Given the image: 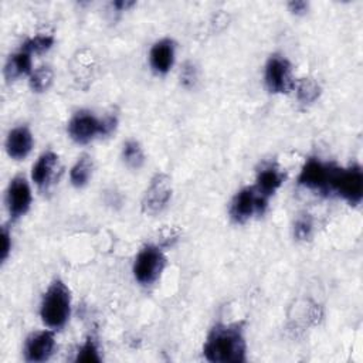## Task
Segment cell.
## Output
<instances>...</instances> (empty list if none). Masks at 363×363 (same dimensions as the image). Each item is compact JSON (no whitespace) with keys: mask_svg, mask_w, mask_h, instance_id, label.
<instances>
[{"mask_svg":"<svg viewBox=\"0 0 363 363\" xmlns=\"http://www.w3.org/2000/svg\"><path fill=\"white\" fill-rule=\"evenodd\" d=\"M329 191H336L345 200H347L352 206L360 203L363 197V172L359 166L353 164L347 169H342L335 166L332 176Z\"/></svg>","mask_w":363,"mask_h":363,"instance_id":"3957f363","label":"cell"},{"mask_svg":"<svg viewBox=\"0 0 363 363\" xmlns=\"http://www.w3.org/2000/svg\"><path fill=\"white\" fill-rule=\"evenodd\" d=\"M116 128V118L106 116L102 119V135H109Z\"/></svg>","mask_w":363,"mask_h":363,"instance_id":"83f0119b","label":"cell"},{"mask_svg":"<svg viewBox=\"0 0 363 363\" xmlns=\"http://www.w3.org/2000/svg\"><path fill=\"white\" fill-rule=\"evenodd\" d=\"M312 233V220L309 214H302L296 218L294 225V234L298 240H306Z\"/></svg>","mask_w":363,"mask_h":363,"instance_id":"603a6c76","label":"cell"},{"mask_svg":"<svg viewBox=\"0 0 363 363\" xmlns=\"http://www.w3.org/2000/svg\"><path fill=\"white\" fill-rule=\"evenodd\" d=\"M196 81H197V69L193 62L186 61L183 64V68L180 72V82L184 88H191V86H194Z\"/></svg>","mask_w":363,"mask_h":363,"instance_id":"cb8c5ba5","label":"cell"},{"mask_svg":"<svg viewBox=\"0 0 363 363\" xmlns=\"http://www.w3.org/2000/svg\"><path fill=\"white\" fill-rule=\"evenodd\" d=\"M284 180L285 173L275 163H265L257 173L254 187L261 196L269 199L279 189Z\"/></svg>","mask_w":363,"mask_h":363,"instance_id":"7c38bea8","label":"cell"},{"mask_svg":"<svg viewBox=\"0 0 363 363\" xmlns=\"http://www.w3.org/2000/svg\"><path fill=\"white\" fill-rule=\"evenodd\" d=\"M68 133L75 142L86 143L95 135H102V119L89 111H79L68 122Z\"/></svg>","mask_w":363,"mask_h":363,"instance_id":"30bf717a","label":"cell"},{"mask_svg":"<svg viewBox=\"0 0 363 363\" xmlns=\"http://www.w3.org/2000/svg\"><path fill=\"white\" fill-rule=\"evenodd\" d=\"M122 157H123L125 163L132 169H139L145 162L143 150H142L139 142H136V140H128L123 143Z\"/></svg>","mask_w":363,"mask_h":363,"instance_id":"d6986e66","label":"cell"},{"mask_svg":"<svg viewBox=\"0 0 363 363\" xmlns=\"http://www.w3.org/2000/svg\"><path fill=\"white\" fill-rule=\"evenodd\" d=\"M320 94V86L313 78H302L296 84V96L303 104H312Z\"/></svg>","mask_w":363,"mask_h":363,"instance_id":"ac0fdd59","label":"cell"},{"mask_svg":"<svg viewBox=\"0 0 363 363\" xmlns=\"http://www.w3.org/2000/svg\"><path fill=\"white\" fill-rule=\"evenodd\" d=\"M10 250H11V235L7 227H3L1 228V255H0L3 262L7 259Z\"/></svg>","mask_w":363,"mask_h":363,"instance_id":"d4e9b609","label":"cell"},{"mask_svg":"<svg viewBox=\"0 0 363 363\" xmlns=\"http://www.w3.org/2000/svg\"><path fill=\"white\" fill-rule=\"evenodd\" d=\"M75 362H84V363H92V362H101V356L98 352V346L92 337H88L85 343L79 347Z\"/></svg>","mask_w":363,"mask_h":363,"instance_id":"7402d4cb","label":"cell"},{"mask_svg":"<svg viewBox=\"0 0 363 363\" xmlns=\"http://www.w3.org/2000/svg\"><path fill=\"white\" fill-rule=\"evenodd\" d=\"M9 214L13 220L24 216L31 204V190L24 176L18 174L10 180L6 193Z\"/></svg>","mask_w":363,"mask_h":363,"instance_id":"9c48e42d","label":"cell"},{"mask_svg":"<svg viewBox=\"0 0 363 363\" xmlns=\"http://www.w3.org/2000/svg\"><path fill=\"white\" fill-rule=\"evenodd\" d=\"M58 164V155L54 152L43 153L33 166L31 179L38 187H47L55 176V169Z\"/></svg>","mask_w":363,"mask_h":363,"instance_id":"9a60e30c","label":"cell"},{"mask_svg":"<svg viewBox=\"0 0 363 363\" xmlns=\"http://www.w3.org/2000/svg\"><path fill=\"white\" fill-rule=\"evenodd\" d=\"M54 79V72L50 67H40L30 75V86L35 92H43L50 88Z\"/></svg>","mask_w":363,"mask_h":363,"instance_id":"ffe728a7","label":"cell"},{"mask_svg":"<svg viewBox=\"0 0 363 363\" xmlns=\"http://www.w3.org/2000/svg\"><path fill=\"white\" fill-rule=\"evenodd\" d=\"M54 44V37L50 34H38L35 37L28 38L21 48L27 50L28 52H44Z\"/></svg>","mask_w":363,"mask_h":363,"instance_id":"44dd1931","label":"cell"},{"mask_svg":"<svg viewBox=\"0 0 363 363\" xmlns=\"http://www.w3.org/2000/svg\"><path fill=\"white\" fill-rule=\"evenodd\" d=\"M179 230L173 228V227H166L162 230V242L163 245H172L177 237H179Z\"/></svg>","mask_w":363,"mask_h":363,"instance_id":"484cf974","label":"cell"},{"mask_svg":"<svg viewBox=\"0 0 363 363\" xmlns=\"http://www.w3.org/2000/svg\"><path fill=\"white\" fill-rule=\"evenodd\" d=\"M33 147V135L24 125L11 129L6 139L7 155L16 160L24 159Z\"/></svg>","mask_w":363,"mask_h":363,"instance_id":"4fadbf2b","label":"cell"},{"mask_svg":"<svg viewBox=\"0 0 363 363\" xmlns=\"http://www.w3.org/2000/svg\"><path fill=\"white\" fill-rule=\"evenodd\" d=\"M71 312V294L67 285L57 279L45 291L41 302L40 315L43 322L52 329L62 328Z\"/></svg>","mask_w":363,"mask_h":363,"instance_id":"7a4b0ae2","label":"cell"},{"mask_svg":"<svg viewBox=\"0 0 363 363\" xmlns=\"http://www.w3.org/2000/svg\"><path fill=\"white\" fill-rule=\"evenodd\" d=\"M55 347L54 332L40 330L31 333L24 345V357L27 362L38 363L47 360Z\"/></svg>","mask_w":363,"mask_h":363,"instance_id":"8fae6325","label":"cell"},{"mask_svg":"<svg viewBox=\"0 0 363 363\" xmlns=\"http://www.w3.org/2000/svg\"><path fill=\"white\" fill-rule=\"evenodd\" d=\"M91 173H92V159L88 155H82L69 172L71 183L75 187H82L89 180Z\"/></svg>","mask_w":363,"mask_h":363,"instance_id":"e0dca14e","label":"cell"},{"mask_svg":"<svg viewBox=\"0 0 363 363\" xmlns=\"http://www.w3.org/2000/svg\"><path fill=\"white\" fill-rule=\"evenodd\" d=\"M288 7L294 14H303L308 10V3L302 0H295L288 3Z\"/></svg>","mask_w":363,"mask_h":363,"instance_id":"4316f807","label":"cell"},{"mask_svg":"<svg viewBox=\"0 0 363 363\" xmlns=\"http://www.w3.org/2000/svg\"><path fill=\"white\" fill-rule=\"evenodd\" d=\"M149 61L157 74H166L174 61V41L170 38L156 41L150 48Z\"/></svg>","mask_w":363,"mask_h":363,"instance_id":"5bb4252c","label":"cell"},{"mask_svg":"<svg viewBox=\"0 0 363 363\" xmlns=\"http://www.w3.org/2000/svg\"><path fill=\"white\" fill-rule=\"evenodd\" d=\"M172 197V180L164 173H157L150 180L142 199V211L145 214H157L169 203Z\"/></svg>","mask_w":363,"mask_h":363,"instance_id":"52a82bcc","label":"cell"},{"mask_svg":"<svg viewBox=\"0 0 363 363\" xmlns=\"http://www.w3.org/2000/svg\"><path fill=\"white\" fill-rule=\"evenodd\" d=\"M268 199L261 196L254 186L241 189L233 199L230 216L235 223H244L254 214H262L267 208Z\"/></svg>","mask_w":363,"mask_h":363,"instance_id":"5b68a950","label":"cell"},{"mask_svg":"<svg viewBox=\"0 0 363 363\" xmlns=\"http://www.w3.org/2000/svg\"><path fill=\"white\" fill-rule=\"evenodd\" d=\"M203 353L213 363H240L245 360V339L238 325H216L206 340Z\"/></svg>","mask_w":363,"mask_h":363,"instance_id":"6da1fadb","label":"cell"},{"mask_svg":"<svg viewBox=\"0 0 363 363\" xmlns=\"http://www.w3.org/2000/svg\"><path fill=\"white\" fill-rule=\"evenodd\" d=\"M30 72H31V52H28L24 48H20L17 52L9 57L4 67V75L9 81L16 79L21 75H27Z\"/></svg>","mask_w":363,"mask_h":363,"instance_id":"2e32d148","label":"cell"},{"mask_svg":"<svg viewBox=\"0 0 363 363\" xmlns=\"http://www.w3.org/2000/svg\"><path fill=\"white\" fill-rule=\"evenodd\" d=\"M335 164L323 163L322 160L316 157H311L306 160L303 164L298 182L299 184L313 189V190H320V191H329V184H330V176L333 172Z\"/></svg>","mask_w":363,"mask_h":363,"instance_id":"ba28073f","label":"cell"},{"mask_svg":"<svg viewBox=\"0 0 363 363\" xmlns=\"http://www.w3.org/2000/svg\"><path fill=\"white\" fill-rule=\"evenodd\" d=\"M135 4V1H130V0H118V1H113L112 6L118 10H126L128 7H132Z\"/></svg>","mask_w":363,"mask_h":363,"instance_id":"f1b7e54d","label":"cell"},{"mask_svg":"<svg viewBox=\"0 0 363 363\" xmlns=\"http://www.w3.org/2000/svg\"><path fill=\"white\" fill-rule=\"evenodd\" d=\"M166 265V258L162 250L156 245H145L135 258L133 275L142 285L153 284L162 274Z\"/></svg>","mask_w":363,"mask_h":363,"instance_id":"277c9868","label":"cell"},{"mask_svg":"<svg viewBox=\"0 0 363 363\" xmlns=\"http://www.w3.org/2000/svg\"><path fill=\"white\" fill-rule=\"evenodd\" d=\"M265 84L269 92L286 94L295 86L291 62L278 54L268 58L265 65Z\"/></svg>","mask_w":363,"mask_h":363,"instance_id":"8992f818","label":"cell"}]
</instances>
